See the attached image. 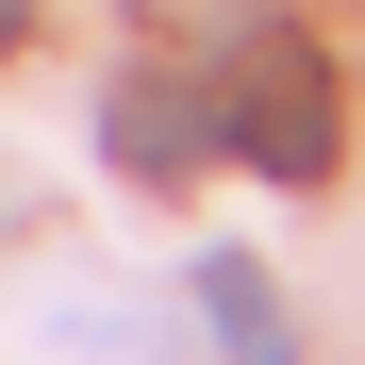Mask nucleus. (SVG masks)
I'll return each mask as SVG.
<instances>
[{
    "instance_id": "obj_2",
    "label": "nucleus",
    "mask_w": 365,
    "mask_h": 365,
    "mask_svg": "<svg viewBox=\"0 0 365 365\" xmlns=\"http://www.w3.org/2000/svg\"><path fill=\"white\" fill-rule=\"evenodd\" d=\"M100 150L133 166V182H182V166L216 150V83L200 67H133V83L100 100Z\"/></svg>"
},
{
    "instance_id": "obj_1",
    "label": "nucleus",
    "mask_w": 365,
    "mask_h": 365,
    "mask_svg": "<svg viewBox=\"0 0 365 365\" xmlns=\"http://www.w3.org/2000/svg\"><path fill=\"white\" fill-rule=\"evenodd\" d=\"M332 133H349L332 50H299V34H250V50H232V83H216V150H250L266 182H332Z\"/></svg>"
},
{
    "instance_id": "obj_3",
    "label": "nucleus",
    "mask_w": 365,
    "mask_h": 365,
    "mask_svg": "<svg viewBox=\"0 0 365 365\" xmlns=\"http://www.w3.org/2000/svg\"><path fill=\"white\" fill-rule=\"evenodd\" d=\"M200 299H216V349H232V365H299V349H282V299H266V266H250V250H216V266H200Z\"/></svg>"
},
{
    "instance_id": "obj_4",
    "label": "nucleus",
    "mask_w": 365,
    "mask_h": 365,
    "mask_svg": "<svg viewBox=\"0 0 365 365\" xmlns=\"http://www.w3.org/2000/svg\"><path fill=\"white\" fill-rule=\"evenodd\" d=\"M0 50H17V0H0Z\"/></svg>"
}]
</instances>
